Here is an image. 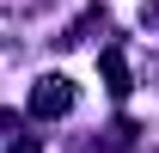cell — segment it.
Wrapping results in <instances>:
<instances>
[{
	"label": "cell",
	"mask_w": 159,
	"mask_h": 153,
	"mask_svg": "<svg viewBox=\"0 0 159 153\" xmlns=\"http://www.w3.org/2000/svg\"><path fill=\"white\" fill-rule=\"evenodd\" d=\"M67 110H74V80H61V74L37 80V92H31V116H67Z\"/></svg>",
	"instance_id": "cell-1"
},
{
	"label": "cell",
	"mask_w": 159,
	"mask_h": 153,
	"mask_svg": "<svg viewBox=\"0 0 159 153\" xmlns=\"http://www.w3.org/2000/svg\"><path fill=\"white\" fill-rule=\"evenodd\" d=\"M141 25H153V31H159V0H147V6H141Z\"/></svg>",
	"instance_id": "cell-3"
},
{
	"label": "cell",
	"mask_w": 159,
	"mask_h": 153,
	"mask_svg": "<svg viewBox=\"0 0 159 153\" xmlns=\"http://www.w3.org/2000/svg\"><path fill=\"white\" fill-rule=\"evenodd\" d=\"M98 67H104V80H110V92H129V67H122V55H116V49H104V61H98Z\"/></svg>",
	"instance_id": "cell-2"
},
{
	"label": "cell",
	"mask_w": 159,
	"mask_h": 153,
	"mask_svg": "<svg viewBox=\"0 0 159 153\" xmlns=\"http://www.w3.org/2000/svg\"><path fill=\"white\" fill-rule=\"evenodd\" d=\"M12 153H43V147H37V141H19V147H12Z\"/></svg>",
	"instance_id": "cell-4"
}]
</instances>
